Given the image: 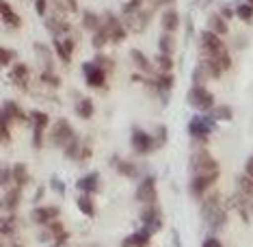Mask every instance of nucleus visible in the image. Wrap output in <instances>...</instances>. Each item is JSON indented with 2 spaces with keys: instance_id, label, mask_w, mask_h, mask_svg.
Instances as JSON below:
<instances>
[{
  "instance_id": "1",
  "label": "nucleus",
  "mask_w": 253,
  "mask_h": 247,
  "mask_svg": "<svg viewBox=\"0 0 253 247\" xmlns=\"http://www.w3.org/2000/svg\"><path fill=\"white\" fill-rule=\"evenodd\" d=\"M201 217L208 223L210 230H221L227 223V208L221 202V195L210 193L206 195L204 204H201Z\"/></svg>"
},
{
  "instance_id": "2",
  "label": "nucleus",
  "mask_w": 253,
  "mask_h": 247,
  "mask_svg": "<svg viewBox=\"0 0 253 247\" xmlns=\"http://www.w3.org/2000/svg\"><path fill=\"white\" fill-rule=\"evenodd\" d=\"M191 174L193 176H204V178H212V180H218V174H221V167H218L216 158L212 156L210 152L206 150H195L191 154Z\"/></svg>"
},
{
  "instance_id": "3",
  "label": "nucleus",
  "mask_w": 253,
  "mask_h": 247,
  "mask_svg": "<svg viewBox=\"0 0 253 247\" xmlns=\"http://www.w3.org/2000/svg\"><path fill=\"white\" fill-rule=\"evenodd\" d=\"M186 102L188 106H193L195 111L201 113H210L214 108V96L206 89V85H193L186 94Z\"/></svg>"
},
{
  "instance_id": "4",
  "label": "nucleus",
  "mask_w": 253,
  "mask_h": 247,
  "mask_svg": "<svg viewBox=\"0 0 253 247\" xmlns=\"http://www.w3.org/2000/svg\"><path fill=\"white\" fill-rule=\"evenodd\" d=\"M214 122H216V119L212 117L210 113H206V115H195L191 122H188V135H191L195 141L206 143V141H208V135L216 128Z\"/></svg>"
},
{
  "instance_id": "5",
  "label": "nucleus",
  "mask_w": 253,
  "mask_h": 247,
  "mask_svg": "<svg viewBox=\"0 0 253 247\" xmlns=\"http://www.w3.org/2000/svg\"><path fill=\"white\" fill-rule=\"evenodd\" d=\"M74 137H76V133H74L72 124L61 117V119H56L52 124V128H50L48 141H50V146H54V148H65Z\"/></svg>"
},
{
  "instance_id": "6",
  "label": "nucleus",
  "mask_w": 253,
  "mask_h": 247,
  "mask_svg": "<svg viewBox=\"0 0 253 247\" xmlns=\"http://www.w3.org/2000/svg\"><path fill=\"white\" fill-rule=\"evenodd\" d=\"M132 150L136 154H141V156H145V154L154 152L156 150V141H154V135L145 133L143 128H132Z\"/></svg>"
},
{
  "instance_id": "7",
  "label": "nucleus",
  "mask_w": 253,
  "mask_h": 247,
  "mask_svg": "<svg viewBox=\"0 0 253 247\" xmlns=\"http://www.w3.org/2000/svg\"><path fill=\"white\" fill-rule=\"evenodd\" d=\"M83 74H84V83L89 87H95V89H106V76L108 74L97 65L95 61H89V63H83Z\"/></svg>"
},
{
  "instance_id": "8",
  "label": "nucleus",
  "mask_w": 253,
  "mask_h": 247,
  "mask_svg": "<svg viewBox=\"0 0 253 247\" xmlns=\"http://www.w3.org/2000/svg\"><path fill=\"white\" fill-rule=\"evenodd\" d=\"M201 54H208V56H214V54H221V52H227L225 44H223V37L216 35L212 31H201Z\"/></svg>"
},
{
  "instance_id": "9",
  "label": "nucleus",
  "mask_w": 253,
  "mask_h": 247,
  "mask_svg": "<svg viewBox=\"0 0 253 247\" xmlns=\"http://www.w3.org/2000/svg\"><path fill=\"white\" fill-rule=\"evenodd\" d=\"M136 202L141 204H156V198H158V191H156V176H145L141 180V185L136 187V193H134Z\"/></svg>"
},
{
  "instance_id": "10",
  "label": "nucleus",
  "mask_w": 253,
  "mask_h": 247,
  "mask_svg": "<svg viewBox=\"0 0 253 247\" xmlns=\"http://www.w3.org/2000/svg\"><path fill=\"white\" fill-rule=\"evenodd\" d=\"M149 18H152V11L149 9H139V11H134V13H130V15H124V26L130 28V31H134V33H143L147 28V24H149Z\"/></svg>"
},
{
  "instance_id": "11",
  "label": "nucleus",
  "mask_w": 253,
  "mask_h": 247,
  "mask_svg": "<svg viewBox=\"0 0 253 247\" xmlns=\"http://www.w3.org/2000/svg\"><path fill=\"white\" fill-rule=\"evenodd\" d=\"M0 122H7L9 126L13 124V122L26 124V122H28V117L24 115V111H22V106L18 104V102L7 100V102L2 104V115H0Z\"/></svg>"
},
{
  "instance_id": "12",
  "label": "nucleus",
  "mask_w": 253,
  "mask_h": 247,
  "mask_svg": "<svg viewBox=\"0 0 253 247\" xmlns=\"http://www.w3.org/2000/svg\"><path fill=\"white\" fill-rule=\"evenodd\" d=\"M9 76L15 87H20L22 91H28V87H31V67H28L26 63H15V65L11 67Z\"/></svg>"
},
{
  "instance_id": "13",
  "label": "nucleus",
  "mask_w": 253,
  "mask_h": 247,
  "mask_svg": "<svg viewBox=\"0 0 253 247\" xmlns=\"http://www.w3.org/2000/svg\"><path fill=\"white\" fill-rule=\"evenodd\" d=\"M61 215L59 206H37V208L31 210V219L37 226H48L50 221H54L56 217Z\"/></svg>"
},
{
  "instance_id": "14",
  "label": "nucleus",
  "mask_w": 253,
  "mask_h": 247,
  "mask_svg": "<svg viewBox=\"0 0 253 247\" xmlns=\"http://www.w3.org/2000/svg\"><path fill=\"white\" fill-rule=\"evenodd\" d=\"M45 28H48V31L52 33L56 39L74 37V35H72V24H70V20H61V18H54V15H50V18H45Z\"/></svg>"
},
{
  "instance_id": "15",
  "label": "nucleus",
  "mask_w": 253,
  "mask_h": 247,
  "mask_svg": "<svg viewBox=\"0 0 253 247\" xmlns=\"http://www.w3.org/2000/svg\"><path fill=\"white\" fill-rule=\"evenodd\" d=\"M50 7H52L54 18L67 20L70 15L78 13V0H50Z\"/></svg>"
},
{
  "instance_id": "16",
  "label": "nucleus",
  "mask_w": 253,
  "mask_h": 247,
  "mask_svg": "<svg viewBox=\"0 0 253 247\" xmlns=\"http://www.w3.org/2000/svg\"><path fill=\"white\" fill-rule=\"evenodd\" d=\"M20 202H22V189L20 187H11L9 191L2 195V210L15 215V210L20 208Z\"/></svg>"
},
{
  "instance_id": "17",
  "label": "nucleus",
  "mask_w": 253,
  "mask_h": 247,
  "mask_svg": "<svg viewBox=\"0 0 253 247\" xmlns=\"http://www.w3.org/2000/svg\"><path fill=\"white\" fill-rule=\"evenodd\" d=\"M76 189L80 193H89V195L97 193V189H100V174H97V171H91V174L83 176L80 180H76Z\"/></svg>"
},
{
  "instance_id": "18",
  "label": "nucleus",
  "mask_w": 253,
  "mask_h": 247,
  "mask_svg": "<svg viewBox=\"0 0 253 247\" xmlns=\"http://www.w3.org/2000/svg\"><path fill=\"white\" fill-rule=\"evenodd\" d=\"M216 180H212V178H204V176H193L191 178V185H188V191H191L193 198H204L206 191L214 185Z\"/></svg>"
},
{
  "instance_id": "19",
  "label": "nucleus",
  "mask_w": 253,
  "mask_h": 247,
  "mask_svg": "<svg viewBox=\"0 0 253 247\" xmlns=\"http://www.w3.org/2000/svg\"><path fill=\"white\" fill-rule=\"evenodd\" d=\"M35 52H37V59L42 63L43 72H54V61H52V52L45 44H35Z\"/></svg>"
},
{
  "instance_id": "20",
  "label": "nucleus",
  "mask_w": 253,
  "mask_h": 247,
  "mask_svg": "<svg viewBox=\"0 0 253 247\" xmlns=\"http://www.w3.org/2000/svg\"><path fill=\"white\" fill-rule=\"evenodd\" d=\"M160 24H163L165 28V33H173L180 28V13H177L175 9H167L165 13H163V20H160Z\"/></svg>"
},
{
  "instance_id": "21",
  "label": "nucleus",
  "mask_w": 253,
  "mask_h": 247,
  "mask_svg": "<svg viewBox=\"0 0 253 247\" xmlns=\"http://www.w3.org/2000/svg\"><path fill=\"white\" fill-rule=\"evenodd\" d=\"M0 11H2V22L7 26H13V28L22 26V18L15 13L13 9H11V4L7 2V0H2V2H0Z\"/></svg>"
},
{
  "instance_id": "22",
  "label": "nucleus",
  "mask_w": 253,
  "mask_h": 247,
  "mask_svg": "<svg viewBox=\"0 0 253 247\" xmlns=\"http://www.w3.org/2000/svg\"><path fill=\"white\" fill-rule=\"evenodd\" d=\"M149 239H152V234H147L145 230H139V232L126 237L122 247H147L149 245Z\"/></svg>"
},
{
  "instance_id": "23",
  "label": "nucleus",
  "mask_w": 253,
  "mask_h": 247,
  "mask_svg": "<svg viewBox=\"0 0 253 247\" xmlns=\"http://www.w3.org/2000/svg\"><path fill=\"white\" fill-rule=\"evenodd\" d=\"M208 31L212 33H216V35H227V31H229V26H227V20L223 18L221 13H212L210 18H208Z\"/></svg>"
},
{
  "instance_id": "24",
  "label": "nucleus",
  "mask_w": 253,
  "mask_h": 247,
  "mask_svg": "<svg viewBox=\"0 0 253 247\" xmlns=\"http://www.w3.org/2000/svg\"><path fill=\"white\" fill-rule=\"evenodd\" d=\"M11 169H13V182H15V187L24 189L28 182H31V171H28V167H26L24 163H15Z\"/></svg>"
},
{
  "instance_id": "25",
  "label": "nucleus",
  "mask_w": 253,
  "mask_h": 247,
  "mask_svg": "<svg viewBox=\"0 0 253 247\" xmlns=\"http://www.w3.org/2000/svg\"><path fill=\"white\" fill-rule=\"evenodd\" d=\"M130 59H132V63L136 65V70L139 72H143V74H154L152 72V63L147 61V56L141 52V50H130Z\"/></svg>"
},
{
  "instance_id": "26",
  "label": "nucleus",
  "mask_w": 253,
  "mask_h": 247,
  "mask_svg": "<svg viewBox=\"0 0 253 247\" xmlns=\"http://www.w3.org/2000/svg\"><path fill=\"white\" fill-rule=\"evenodd\" d=\"M95 113V106H93V100L91 98H80L76 102V115L80 119H91Z\"/></svg>"
},
{
  "instance_id": "27",
  "label": "nucleus",
  "mask_w": 253,
  "mask_h": 247,
  "mask_svg": "<svg viewBox=\"0 0 253 247\" xmlns=\"http://www.w3.org/2000/svg\"><path fill=\"white\" fill-rule=\"evenodd\" d=\"M83 28L91 33H97L102 28V15L93 13V11H84L83 13Z\"/></svg>"
},
{
  "instance_id": "28",
  "label": "nucleus",
  "mask_w": 253,
  "mask_h": 247,
  "mask_svg": "<svg viewBox=\"0 0 253 247\" xmlns=\"http://www.w3.org/2000/svg\"><path fill=\"white\" fill-rule=\"evenodd\" d=\"M76 204H78V210L83 212L84 217H95V204H93V199H91L89 193H80Z\"/></svg>"
},
{
  "instance_id": "29",
  "label": "nucleus",
  "mask_w": 253,
  "mask_h": 247,
  "mask_svg": "<svg viewBox=\"0 0 253 247\" xmlns=\"http://www.w3.org/2000/svg\"><path fill=\"white\" fill-rule=\"evenodd\" d=\"M158 219H163V215H160V206L158 204H147L145 208H143V212H141L143 226H147V223H154V221H158Z\"/></svg>"
},
{
  "instance_id": "30",
  "label": "nucleus",
  "mask_w": 253,
  "mask_h": 247,
  "mask_svg": "<svg viewBox=\"0 0 253 247\" xmlns=\"http://www.w3.org/2000/svg\"><path fill=\"white\" fill-rule=\"evenodd\" d=\"M236 187H238V193H243L245 198H253V178L247 174H238L236 176Z\"/></svg>"
},
{
  "instance_id": "31",
  "label": "nucleus",
  "mask_w": 253,
  "mask_h": 247,
  "mask_svg": "<svg viewBox=\"0 0 253 247\" xmlns=\"http://www.w3.org/2000/svg\"><path fill=\"white\" fill-rule=\"evenodd\" d=\"M31 122H33V130H48L50 128V115L43 111H33L31 113Z\"/></svg>"
},
{
  "instance_id": "32",
  "label": "nucleus",
  "mask_w": 253,
  "mask_h": 247,
  "mask_svg": "<svg viewBox=\"0 0 253 247\" xmlns=\"http://www.w3.org/2000/svg\"><path fill=\"white\" fill-rule=\"evenodd\" d=\"M18 228H20V223H18V219H15V215H11V212H7V215L0 219V232H2L4 237L18 232Z\"/></svg>"
},
{
  "instance_id": "33",
  "label": "nucleus",
  "mask_w": 253,
  "mask_h": 247,
  "mask_svg": "<svg viewBox=\"0 0 253 247\" xmlns=\"http://www.w3.org/2000/svg\"><path fill=\"white\" fill-rule=\"evenodd\" d=\"M154 63L158 65V72L160 74H171V72H173V56H171V54L158 52L156 56H154Z\"/></svg>"
},
{
  "instance_id": "34",
  "label": "nucleus",
  "mask_w": 253,
  "mask_h": 247,
  "mask_svg": "<svg viewBox=\"0 0 253 247\" xmlns=\"http://www.w3.org/2000/svg\"><path fill=\"white\" fill-rule=\"evenodd\" d=\"M115 167H117L119 176H126V178H136L139 174V169H136L134 163H130V160H113Z\"/></svg>"
},
{
  "instance_id": "35",
  "label": "nucleus",
  "mask_w": 253,
  "mask_h": 247,
  "mask_svg": "<svg viewBox=\"0 0 253 247\" xmlns=\"http://www.w3.org/2000/svg\"><path fill=\"white\" fill-rule=\"evenodd\" d=\"M63 152H65V158H70V160L80 158V152H83V143H80L78 135L74 137V139H72L70 143H67L65 148H63Z\"/></svg>"
},
{
  "instance_id": "36",
  "label": "nucleus",
  "mask_w": 253,
  "mask_h": 247,
  "mask_svg": "<svg viewBox=\"0 0 253 247\" xmlns=\"http://www.w3.org/2000/svg\"><path fill=\"white\" fill-rule=\"evenodd\" d=\"M158 50L163 54H173V50H175V42H173V37H171V33H163L158 39Z\"/></svg>"
},
{
  "instance_id": "37",
  "label": "nucleus",
  "mask_w": 253,
  "mask_h": 247,
  "mask_svg": "<svg viewBox=\"0 0 253 247\" xmlns=\"http://www.w3.org/2000/svg\"><path fill=\"white\" fill-rule=\"evenodd\" d=\"M108 42H111V35H108V31L104 26H102L97 33H93V37H91V46H93L95 50H102Z\"/></svg>"
},
{
  "instance_id": "38",
  "label": "nucleus",
  "mask_w": 253,
  "mask_h": 247,
  "mask_svg": "<svg viewBox=\"0 0 253 247\" xmlns=\"http://www.w3.org/2000/svg\"><path fill=\"white\" fill-rule=\"evenodd\" d=\"M210 115L214 119H223V122H232L234 119V111H232V106H227V104H223V106H214L210 111Z\"/></svg>"
},
{
  "instance_id": "39",
  "label": "nucleus",
  "mask_w": 253,
  "mask_h": 247,
  "mask_svg": "<svg viewBox=\"0 0 253 247\" xmlns=\"http://www.w3.org/2000/svg\"><path fill=\"white\" fill-rule=\"evenodd\" d=\"M236 15H238L243 22L249 24V22L253 20V7H251V4H247V2H240L238 7H236Z\"/></svg>"
},
{
  "instance_id": "40",
  "label": "nucleus",
  "mask_w": 253,
  "mask_h": 247,
  "mask_svg": "<svg viewBox=\"0 0 253 247\" xmlns=\"http://www.w3.org/2000/svg\"><path fill=\"white\" fill-rule=\"evenodd\" d=\"M52 46H54V52H56V56L63 61V63H70L72 61V56L67 54V50H65V46H63V39H52Z\"/></svg>"
},
{
  "instance_id": "41",
  "label": "nucleus",
  "mask_w": 253,
  "mask_h": 247,
  "mask_svg": "<svg viewBox=\"0 0 253 247\" xmlns=\"http://www.w3.org/2000/svg\"><path fill=\"white\" fill-rule=\"evenodd\" d=\"M42 80L45 85H50L52 89H61V78L54 72H42Z\"/></svg>"
},
{
  "instance_id": "42",
  "label": "nucleus",
  "mask_w": 253,
  "mask_h": 247,
  "mask_svg": "<svg viewBox=\"0 0 253 247\" xmlns=\"http://www.w3.org/2000/svg\"><path fill=\"white\" fill-rule=\"evenodd\" d=\"M15 54H18L15 50L2 48V50H0V65H2V67H9V65H11V61L15 59Z\"/></svg>"
},
{
  "instance_id": "43",
  "label": "nucleus",
  "mask_w": 253,
  "mask_h": 247,
  "mask_svg": "<svg viewBox=\"0 0 253 247\" xmlns=\"http://www.w3.org/2000/svg\"><path fill=\"white\" fill-rule=\"evenodd\" d=\"M93 61H95L97 65H100V67H102V70H104L106 74H111V72L115 70V63H113V59H106L104 54H97Z\"/></svg>"
},
{
  "instance_id": "44",
  "label": "nucleus",
  "mask_w": 253,
  "mask_h": 247,
  "mask_svg": "<svg viewBox=\"0 0 253 247\" xmlns=\"http://www.w3.org/2000/svg\"><path fill=\"white\" fill-rule=\"evenodd\" d=\"M208 78H210V76H208V72L204 70V65H197V67H195V74H193V83H195V85H204Z\"/></svg>"
},
{
  "instance_id": "45",
  "label": "nucleus",
  "mask_w": 253,
  "mask_h": 247,
  "mask_svg": "<svg viewBox=\"0 0 253 247\" xmlns=\"http://www.w3.org/2000/svg\"><path fill=\"white\" fill-rule=\"evenodd\" d=\"M154 141H156V150L163 148L167 143V128L165 126H156V135H154Z\"/></svg>"
},
{
  "instance_id": "46",
  "label": "nucleus",
  "mask_w": 253,
  "mask_h": 247,
  "mask_svg": "<svg viewBox=\"0 0 253 247\" xmlns=\"http://www.w3.org/2000/svg\"><path fill=\"white\" fill-rule=\"evenodd\" d=\"M141 2H143V0H128V2L122 7V13L124 15H130V13H134V11H139L141 9Z\"/></svg>"
},
{
  "instance_id": "47",
  "label": "nucleus",
  "mask_w": 253,
  "mask_h": 247,
  "mask_svg": "<svg viewBox=\"0 0 253 247\" xmlns=\"http://www.w3.org/2000/svg\"><path fill=\"white\" fill-rule=\"evenodd\" d=\"M11 180H13V169H11V167H2V171H0V185L9 187Z\"/></svg>"
},
{
  "instance_id": "48",
  "label": "nucleus",
  "mask_w": 253,
  "mask_h": 247,
  "mask_svg": "<svg viewBox=\"0 0 253 247\" xmlns=\"http://www.w3.org/2000/svg\"><path fill=\"white\" fill-rule=\"evenodd\" d=\"M0 137H2V146H9L11 143V133H9L7 122H0Z\"/></svg>"
},
{
  "instance_id": "49",
  "label": "nucleus",
  "mask_w": 253,
  "mask_h": 247,
  "mask_svg": "<svg viewBox=\"0 0 253 247\" xmlns=\"http://www.w3.org/2000/svg\"><path fill=\"white\" fill-rule=\"evenodd\" d=\"M50 189H54L59 195H65V185H63L56 176H50Z\"/></svg>"
},
{
  "instance_id": "50",
  "label": "nucleus",
  "mask_w": 253,
  "mask_h": 247,
  "mask_svg": "<svg viewBox=\"0 0 253 247\" xmlns=\"http://www.w3.org/2000/svg\"><path fill=\"white\" fill-rule=\"evenodd\" d=\"M48 0H35V11H37V15L39 18H43L45 15V9H48Z\"/></svg>"
},
{
  "instance_id": "51",
  "label": "nucleus",
  "mask_w": 253,
  "mask_h": 247,
  "mask_svg": "<svg viewBox=\"0 0 253 247\" xmlns=\"http://www.w3.org/2000/svg\"><path fill=\"white\" fill-rule=\"evenodd\" d=\"M218 13H221L225 20H232V18H234V13H236V9H232L229 4H221V11H218Z\"/></svg>"
},
{
  "instance_id": "52",
  "label": "nucleus",
  "mask_w": 253,
  "mask_h": 247,
  "mask_svg": "<svg viewBox=\"0 0 253 247\" xmlns=\"http://www.w3.org/2000/svg\"><path fill=\"white\" fill-rule=\"evenodd\" d=\"M201 247H223V243L216 237H210V239H206L204 243H201Z\"/></svg>"
},
{
  "instance_id": "53",
  "label": "nucleus",
  "mask_w": 253,
  "mask_h": 247,
  "mask_svg": "<svg viewBox=\"0 0 253 247\" xmlns=\"http://www.w3.org/2000/svg\"><path fill=\"white\" fill-rule=\"evenodd\" d=\"M91 152H93V150H91V143H84L83 152H80V160H89L91 158Z\"/></svg>"
},
{
  "instance_id": "54",
  "label": "nucleus",
  "mask_w": 253,
  "mask_h": 247,
  "mask_svg": "<svg viewBox=\"0 0 253 247\" xmlns=\"http://www.w3.org/2000/svg\"><path fill=\"white\" fill-rule=\"evenodd\" d=\"M193 33H195L193 18H191V15H188V18H186V37H193Z\"/></svg>"
},
{
  "instance_id": "55",
  "label": "nucleus",
  "mask_w": 253,
  "mask_h": 247,
  "mask_svg": "<svg viewBox=\"0 0 253 247\" xmlns=\"http://www.w3.org/2000/svg\"><path fill=\"white\" fill-rule=\"evenodd\" d=\"M147 2L156 9V7H160V4H171V2H175V0H147Z\"/></svg>"
},
{
  "instance_id": "56",
  "label": "nucleus",
  "mask_w": 253,
  "mask_h": 247,
  "mask_svg": "<svg viewBox=\"0 0 253 247\" xmlns=\"http://www.w3.org/2000/svg\"><path fill=\"white\" fill-rule=\"evenodd\" d=\"M245 174L253 178V156H249V160H247V165H245Z\"/></svg>"
},
{
  "instance_id": "57",
  "label": "nucleus",
  "mask_w": 253,
  "mask_h": 247,
  "mask_svg": "<svg viewBox=\"0 0 253 247\" xmlns=\"http://www.w3.org/2000/svg\"><path fill=\"white\" fill-rule=\"evenodd\" d=\"M43 195H45V187H39V189H37V193H35V202H39V199H42Z\"/></svg>"
},
{
  "instance_id": "58",
  "label": "nucleus",
  "mask_w": 253,
  "mask_h": 247,
  "mask_svg": "<svg viewBox=\"0 0 253 247\" xmlns=\"http://www.w3.org/2000/svg\"><path fill=\"white\" fill-rule=\"evenodd\" d=\"M199 4H201V7H208V4H212V0H201Z\"/></svg>"
},
{
  "instance_id": "59",
  "label": "nucleus",
  "mask_w": 253,
  "mask_h": 247,
  "mask_svg": "<svg viewBox=\"0 0 253 247\" xmlns=\"http://www.w3.org/2000/svg\"><path fill=\"white\" fill-rule=\"evenodd\" d=\"M247 4H251V7H253V0H247Z\"/></svg>"
},
{
  "instance_id": "60",
  "label": "nucleus",
  "mask_w": 253,
  "mask_h": 247,
  "mask_svg": "<svg viewBox=\"0 0 253 247\" xmlns=\"http://www.w3.org/2000/svg\"><path fill=\"white\" fill-rule=\"evenodd\" d=\"M9 247H22V245H15V243H13V245H9Z\"/></svg>"
}]
</instances>
